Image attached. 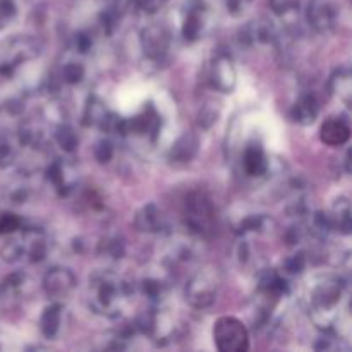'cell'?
<instances>
[{
    "label": "cell",
    "mask_w": 352,
    "mask_h": 352,
    "mask_svg": "<svg viewBox=\"0 0 352 352\" xmlns=\"http://www.w3.org/2000/svg\"><path fill=\"white\" fill-rule=\"evenodd\" d=\"M131 296V285L112 272L96 274L89 280V306L100 315L119 316Z\"/></svg>",
    "instance_id": "1"
},
{
    "label": "cell",
    "mask_w": 352,
    "mask_h": 352,
    "mask_svg": "<svg viewBox=\"0 0 352 352\" xmlns=\"http://www.w3.org/2000/svg\"><path fill=\"white\" fill-rule=\"evenodd\" d=\"M213 340L222 352H244L250 349V332L241 320L220 316L213 325Z\"/></svg>",
    "instance_id": "2"
},
{
    "label": "cell",
    "mask_w": 352,
    "mask_h": 352,
    "mask_svg": "<svg viewBox=\"0 0 352 352\" xmlns=\"http://www.w3.org/2000/svg\"><path fill=\"white\" fill-rule=\"evenodd\" d=\"M342 296V285L337 280L327 278L322 284L315 287L311 294V306H313V318L320 327L330 325L332 323L333 311L337 309Z\"/></svg>",
    "instance_id": "3"
},
{
    "label": "cell",
    "mask_w": 352,
    "mask_h": 352,
    "mask_svg": "<svg viewBox=\"0 0 352 352\" xmlns=\"http://www.w3.org/2000/svg\"><path fill=\"white\" fill-rule=\"evenodd\" d=\"M186 223L192 232L206 236L215 226V208L203 192H191L186 199Z\"/></svg>",
    "instance_id": "4"
},
{
    "label": "cell",
    "mask_w": 352,
    "mask_h": 352,
    "mask_svg": "<svg viewBox=\"0 0 352 352\" xmlns=\"http://www.w3.org/2000/svg\"><path fill=\"white\" fill-rule=\"evenodd\" d=\"M217 299V278L210 270L198 272L192 275L191 280L186 285V301L192 308L205 309L212 306Z\"/></svg>",
    "instance_id": "5"
},
{
    "label": "cell",
    "mask_w": 352,
    "mask_h": 352,
    "mask_svg": "<svg viewBox=\"0 0 352 352\" xmlns=\"http://www.w3.org/2000/svg\"><path fill=\"white\" fill-rule=\"evenodd\" d=\"M208 7L205 0H188L182 10V36L188 41H195L205 30Z\"/></svg>",
    "instance_id": "6"
},
{
    "label": "cell",
    "mask_w": 352,
    "mask_h": 352,
    "mask_svg": "<svg viewBox=\"0 0 352 352\" xmlns=\"http://www.w3.org/2000/svg\"><path fill=\"white\" fill-rule=\"evenodd\" d=\"M76 287V277L69 268H52L43 278V291L48 298H67Z\"/></svg>",
    "instance_id": "7"
},
{
    "label": "cell",
    "mask_w": 352,
    "mask_h": 352,
    "mask_svg": "<svg viewBox=\"0 0 352 352\" xmlns=\"http://www.w3.org/2000/svg\"><path fill=\"white\" fill-rule=\"evenodd\" d=\"M309 24L320 33L330 31L337 23V6L333 0H309Z\"/></svg>",
    "instance_id": "8"
},
{
    "label": "cell",
    "mask_w": 352,
    "mask_h": 352,
    "mask_svg": "<svg viewBox=\"0 0 352 352\" xmlns=\"http://www.w3.org/2000/svg\"><path fill=\"white\" fill-rule=\"evenodd\" d=\"M210 81L215 89L222 93H230L236 86V69L227 55H219L212 65Z\"/></svg>",
    "instance_id": "9"
},
{
    "label": "cell",
    "mask_w": 352,
    "mask_h": 352,
    "mask_svg": "<svg viewBox=\"0 0 352 352\" xmlns=\"http://www.w3.org/2000/svg\"><path fill=\"white\" fill-rule=\"evenodd\" d=\"M141 43H143L144 54L150 58H158L164 57L168 50V43H170V38H168L167 31L160 26H150L148 30L143 31V36H141Z\"/></svg>",
    "instance_id": "10"
},
{
    "label": "cell",
    "mask_w": 352,
    "mask_h": 352,
    "mask_svg": "<svg viewBox=\"0 0 352 352\" xmlns=\"http://www.w3.org/2000/svg\"><path fill=\"white\" fill-rule=\"evenodd\" d=\"M320 138L329 146H342L351 138V126L346 119L340 117H330L325 120L320 131Z\"/></svg>",
    "instance_id": "11"
},
{
    "label": "cell",
    "mask_w": 352,
    "mask_h": 352,
    "mask_svg": "<svg viewBox=\"0 0 352 352\" xmlns=\"http://www.w3.org/2000/svg\"><path fill=\"white\" fill-rule=\"evenodd\" d=\"M38 41L33 38H17L12 41V48L9 50V57L6 60V67L12 69L14 65L21 64V60H28V58L34 57L38 54Z\"/></svg>",
    "instance_id": "12"
},
{
    "label": "cell",
    "mask_w": 352,
    "mask_h": 352,
    "mask_svg": "<svg viewBox=\"0 0 352 352\" xmlns=\"http://www.w3.org/2000/svg\"><path fill=\"white\" fill-rule=\"evenodd\" d=\"M243 165L246 174L251 175V177H260V175H263L268 168V160L263 148L258 146V144H250L246 148V151H244Z\"/></svg>",
    "instance_id": "13"
},
{
    "label": "cell",
    "mask_w": 352,
    "mask_h": 352,
    "mask_svg": "<svg viewBox=\"0 0 352 352\" xmlns=\"http://www.w3.org/2000/svg\"><path fill=\"white\" fill-rule=\"evenodd\" d=\"M327 222H329L330 229H337L344 234L351 232V206L349 201L346 198L337 199V203L333 205L332 213L327 215Z\"/></svg>",
    "instance_id": "14"
},
{
    "label": "cell",
    "mask_w": 352,
    "mask_h": 352,
    "mask_svg": "<svg viewBox=\"0 0 352 352\" xmlns=\"http://www.w3.org/2000/svg\"><path fill=\"white\" fill-rule=\"evenodd\" d=\"M165 226V219L155 205H148L136 215V227L143 232H158Z\"/></svg>",
    "instance_id": "15"
},
{
    "label": "cell",
    "mask_w": 352,
    "mask_h": 352,
    "mask_svg": "<svg viewBox=\"0 0 352 352\" xmlns=\"http://www.w3.org/2000/svg\"><path fill=\"white\" fill-rule=\"evenodd\" d=\"M199 146L198 138L192 133H184L170 150V158H174L175 162H189L196 155Z\"/></svg>",
    "instance_id": "16"
},
{
    "label": "cell",
    "mask_w": 352,
    "mask_h": 352,
    "mask_svg": "<svg viewBox=\"0 0 352 352\" xmlns=\"http://www.w3.org/2000/svg\"><path fill=\"white\" fill-rule=\"evenodd\" d=\"M330 89H332V93L340 100V102L349 105L352 96L349 69H339V71L332 76V79H330Z\"/></svg>",
    "instance_id": "17"
},
{
    "label": "cell",
    "mask_w": 352,
    "mask_h": 352,
    "mask_svg": "<svg viewBox=\"0 0 352 352\" xmlns=\"http://www.w3.org/2000/svg\"><path fill=\"white\" fill-rule=\"evenodd\" d=\"M316 116H318V102L313 95L302 96L292 110V117L299 124H311Z\"/></svg>",
    "instance_id": "18"
},
{
    "label": "cell",
    "mask_w": 352,
    "mask_h": 352,
    "mask_svg": "<svg viewBox=\"0 0 352 352\" xmlns=\"http://www.w3.org/2000/svg\"><path fill=\"white\" fill-rule=\"evenodd\" d=\"M60 323H62L60 306L52 305L48 306V308H45L43 315H41V320H40V329H41V333H43L47 339H54V337L57 336L58 329H60Z\"/></svg>",
    "instance_id": "19"
},
{
    "label": "cell",
    "mask_w": 352,
    "mask_h": 352,
    "mask_svg": "<svg viewBox=\"0 0 352 352\" xmlns=\"http://www.w3.org/2000/svg\"><path fill=\"white\" fill-rule=\"evenodd\" d=\"M55 140L64 151H74L78 146V136L71 126L58 127L57 133H55Z\"/></svg>",
    "instance_id": "20"
},
{
    "label": "cell",
    "mask_w": 352,
    "mask_h": 352,
    "mask_svg": "<svg viewBox=\"0 0 352 352\" xmlns=\"http://www.w3.org/2000/svg\"><path fill=\"white\" fill-rule=\"evenodd\" d=\"M21 226H23V220L16 213H0V236L14 234L21 229Z\"/></svg>",
    "instance_id": "21"
},
{
    "label": "cell",
    "mask_w": 352,
    "mask_h": 352,
    "mask_svg": "<svg viewBox=\"0 0 352 352\" xmlns=\"http://www.w3.org/2000/svg\"><path fill=\"white\" fill-rule=\"evenodd\" d=\"M17 7L14 0H0V30L10 24V21L16 17Z\"/></svg>",
    "instance_id": "22"
},
{
    "label": "cell",
    "mask_w": 352,
    "mask_h": 352,
    "mask_svg": "<svg viewBox=\"0 0 352 352\" xmlns=\"http://www.w3.org/2000/svg\"><path fill=\"white\" fill-rule=\"evenodd\" d=\"M272 7L280 16H287V14H294L298 10L299 3L298 0H272Z\"/></svg>",
    "instance_id": "23"
},
{
    "label": "cell",
    "mask_w": 352,
    "mask_h": 352,
    "mask_svg": "<svg viewBox=\"0 0 352 352\" xmlns=\"http://www.w3.org/2000/svg\"><path fill=\"white\" fill-rule=\"evenodd\" d=\"M253 0H226V7L232 16H243Z\"/></svg>",
    "instance_id": "24"
},
{
    "label": "cell",
    "mask_w": 352,
    "mask_h": 352,
    "mask_svg": "<svg viewBox=\"0 0 352 352\" xmlns=\"http://www.w3.org/2000/svg\"><path fill=\"white\" fill-rule=\"evenodd\" d=\"M165 3H167V0H136V6L146 14L158 12Z\"/></svg>",
    "instance_id": "25"
},
{
    "label": "cell",
    "mask_w": 352,
    "mask_h": 352,
    "mask_svg": "<svg viewBox=\"0 0 352 352\" xmlns=\"http://www.w3.org/2000/svg\"><path fill=\"white\" fill-rule=\"evenodd\" d=\"M82 74H85V71H82L81 65H78V64H69V65H65V69H64V79H65V81H67V82H78V81H81Z\"/></svg>",
    "instance_id": "26"
},
{
    "label": "cell",
    "mask_w": 352,
    "mask_h": 352,
    "mask_svg": "<svg viewBox=\"0 0 352 352\" xmlns=\"http://www.w3.org/2000/svg\"><path fill=\"white\" fill-rule=\"evenodd\" d=\"M112 144L109 143V141H102V143H98V146H96L95 150V155L96 158H98L100 162H109L110 158H112Z\"/></svg>",
    "instance_id": "27"
},
{
    "label": "cell",
    "mask_w": 352,
    "mask_h": 352,
    "mask_svg": "<svg viewBox=\"0 0 352 352\" xmlns=\"http://www.w3.org/2000/svg\"><path fill=\"white\" fill-rule=\"evenodd\" d=\"M14 148L7 143H0V167H7L14 160Z\"/></svg>",
    "instance_id": "28"
}]
</instances>
